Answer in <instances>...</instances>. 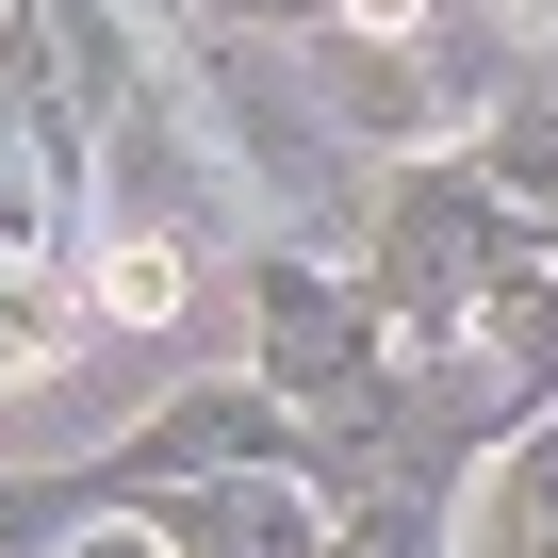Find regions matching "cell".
<instances>
[{
  "label": "cell",
  "instance_id": "obj_1",
  "mask_svg": "<svg viewBox=\"0 0 558 558\" xmlns=\"http://www.w3.org/2000/svg\"><path fill=\"white\" fill-rule=\"evenodd\" d=\"M476 263H493V214L444 197V181H411V197H395V296H411V313H427V296L460 313V296H476Z\"/></svg>",
  "mask_w": 558,
  "mask_h": 558
},
{
  "label": "cell",
  "instance_id": "obj_2",
  "mask_svg": "<svg viewBox=\"0 0 558 558\" xmlns=\"http://www.w3.org/2000/svg\"><path fill=\"white\" fill-rule=\"evenodd\" d=\"M165 542H181V558H313V509L279 493V476H230V493H181Z\"/></svg>",
  "mask_w": 558,
  "mask_h": 558
},
{
  "label": "cell",
  "instance_id": "obj_3",
  "mask_svg": "<svg viewBox=\"0 0 558 558\" xmlns=\"http://www.w3.org/2000/svg\"><path fill=\"white\" fill-rule=\"evenodd\" d=\"M460 558H558V427L493 460V493H476V525H460Z\"/></svg>",
  "mask_w": 558,
  "mask_h": 558
},
{
  "label": "cell",
  "instance_id": "obj_4",
  "mask_svg": "<svg viewBox=\"0 0 558 558\" xmlns=\"http://www.w3.org/2000/svg\"><path fill=\"white\" fill-rule=\"evenodd\" d=\"M181 296H197V246H181V230H132V246L99 263V313H132V329H165Z\"/></svg>",
  "mask_w": 558,
  "mask_h": 558
},
{
  "label": "cell",
  "instance_id": "obj_5",
  "mask_svg": "<svg viewBox=\"0 0 558 558\" xmlns=\"http://www.w3.org/2000/svg\"><path fill=\"white\" fill-rule=\"evenodd\" d=\"M50 362H66V279L0 263V378H50Z\"/></svg>",
  "mask_w": 558,
  "mask_h": 558
},
{
  "label": "cell",
  "instance_id": "obj_6",
  "mask_svg": "<svg viewBox=\"0 0 558 558\" xmlns=\"http://www.w3.org/2000/svg\"><path fill=\"white\" fill-rule=\"evenodd\" d=\"M493 181H525V197H558V116H509V132H493Z\"/></svg>",
  "mask_w": 558,
  "mask_h": 558
},
{
  "label": "cell",
  "instance_id": "obj_7",
  "mask_svg": "<svg viewBox=\"0 0 558 558\" xmlns=\"http://www.w3.org/2000/svg\"><path fill=\"white\" fill-rule=\"evenodd\" d=\"M329 558H444V525H427V509H362Z\"/></svg>",
  "mask_w": 558,
  "mask_h": 558
},
{
  "label": "cell",
  "instance_id": "obj_8",
  "mask_svg": "<svg viewBox=\"0 0 558 558\" xmlns=\"http://www.w3.org/2000/svg\"><path fill=\"white\" fill-rule=\"evenodd\" d=\"M66 558H181L165 525H99V542H66Z\"/></svg>",
  "mask_w": 558,
  "mask_h": 558
},
{
  "label": "cell",
  "instance_id": "obj_9",
  "mask_svg": "<svg viewBox=\"0 0 558 558\" xmlns=\"http://www.w3.org/2000/svg\"><path fill=\"white\" fill-rule=\"evenodd\" d=\"M345 17H362V34H411V17H427V0H345Z\"/></svg>",
  "mask_w": 558,
  "mask_h": 558
},
{
  "label": "cell",
  "instance_id": "obj_10",
  "mask_svg": "<svg viewBox=\"0 0 558 558\" xmlns=\"http://www.w3.org/2000/svg\"><path fill=\"white\" fill-rule=\"evenodd\" d=\"M0 525H17V493H0Z\"/></svg>",
  "mask_w": 558,
  "mask_h": 558
},
{
  "label": "cell",
  "instance_id": "obj_11",
  "mask_svg": "<svg viewBox=\"0 0 558 558\" xmlns=\"http://www.w3.org/2000/svg\"><path fill=\"white\" fill-rule=\"evenodd\" d=\"M0 17H17V0H0Z\"/></svg>",
  "mask_w": 558,
  "mask_h": 558
}]
</instances>
